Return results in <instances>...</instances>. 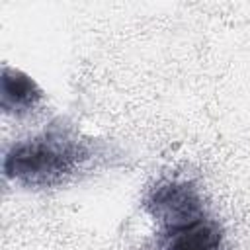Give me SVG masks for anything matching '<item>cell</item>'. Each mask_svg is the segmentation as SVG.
I'll return each mask as SVG.
<instances>
[{
    "instance_id": "3957f363",
    "label": "cell",
    "mask_w": 250,
    "mask_h": 250,
    "mask_svg": "<svg viewBox=\"0 0 250 250\" xmlns=\"http://www.w3.org/2000/svg\"><path fill=\"white\" fill-rule=\"evenodd\" d=\"M143 207L158 221V225L205 211L201 189L191 180L162 178L145 195Z\"/></svg>"
},
{
    "instance_id": "7a4b0ae2",
    "label": "cell",
    "mask_w": 250,
    "mask_h": 250,
    "mask_svg": "<svg viewBox=\"0 0 250 250\" xmlns=\"http://www.w3.org/2000/svg\"><path fill=\"white\" fill-rule=\"evenodd\" d=\"M225 230L205 211L162 223L156 236V250H223Z\"/></svg>"
},
{
    "instance_id": "6da1fadb",
    "label": "cell",
    "mask_w": 250,
    "mask_h": 250,
    "mask_svg": "<svg viewBox=\"0 0 250 250\" xmlns=\"http://www.w3.org/2000/svg\"><path fill=\"white\" fill-rule=\"evenodd\" d=\"M107 156V146L84 137L64 119L53 121L35 137L12 145L4 152L2 170L23 188L47 189L74 180Z\"/></svg>"
},
{
    "instance_id": "277c9868",
    "label": "cell",
    "mask_w": 250,
    "mask_h": 250,
    "mask_svg": "<svg viewBox=\"0 0 250 250\" xmlns=\"http://www.w3.org/2000/svg\"><path fill=\"white\" fill-rule=\"evenodd\" d=\"M43 90L37 82L25 72L12 68L8 64L2 66L0 78V107L8 115H23L35 109L43 100Z\"/></svg>"
}]
</instances>
